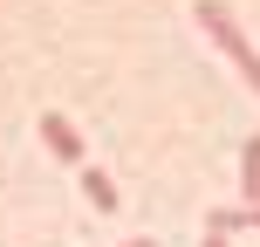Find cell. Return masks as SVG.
<instances>
[{"label": "cell", "mask_w": 260, "mask_h": 247, "mask_svg": "<svg viewBox=\"0 0 260 247\" xmlns=\"http://www.w3.org/2000/svg\"><path fill=\"white\" fill-rule=\"evenodd\" d=\"M192 14H199V28H206V35L219 41L226 55H233V69H240V76H247L253 90H260V48H253V41H247V28H240V14L226 7V0H199Z\"/></svg>", "instance_id": "6da1fadb"}, {"label": "cell", "mask_w": 260, "mask_h": 247, "mask_svg": "<svg viewBox=\"0 0 260 247\" xmlns=\"http://www.w3.org/2000/svg\"><path fill=\"white\" fill-rule=\"evenodd\" d=\"M240 193H247V206H260V130L247 138V151H240Z\"/></svg>", "instance_id": "3957f363"}, {"label": "cell", "mask_w": 260, "mask_h": 247, "mask_svg": "<svg viewBox=\"0 0 260 247\" xmlns=\"http://www.w3.org/2000/svg\"><path fill=\"white\" fill-rule=\"evenodd\" d=\"M130 247H157V240H130Z\"/></svg>", "instance_id": "52a82bcc"}, {"label": "cell", "mask_w": 260, "mask_h": 247, "mask_svg": "<svg viewBox=\"0 0 260 247\" xmlns=\"http://www.w3.org/2000/svg\"><path fill=\"white\" fill-rule=\"evenodd\" d=\"M206 227H212V234H233V227H253V234H260V206H219Z\"/></svg>", "instance_id": "277c9868"}, {"label": "cell", "mask_w": 260, "mask_h": 247, "mask_svg": "<svg viewBox=\"0 0 260 247\" xmlns=\"http://www.w3.org/2000/svg\"><path fill=\"white\" fill-rule=\"evenodd\" d=\"M82 193H89V199H96V206H103V213L117 206V185H110L103 172H82Z\"/></svg>", "instance_id": "5b68a950"}, {"label": "cell", "mask_w": 260, "mask_h": 247, "mask_svg": "<svg viewBox=\"0 0 260 247\" xmlns=\"http://www.w3.org/2000/svg\"><path fill=\"white\" fill-rule=\"evenodd\" d=\"M206 247H226V234H212V227H206Z\"/></svg>", "instance_id": "8992f818"}, {"label": "cell", "mask_w": 260, "mask_h": 247, "mask_svg": "<svg viewBox=\"0 0 260 247\" xmlns=\"http://www.w3.org/2000/svg\"><path fill=\"white\" fill-rule=\"evenodd\" d=\"M41 138H48V151H55V158H69V165L82 158V138H76V124H69V117H55V110L41 117Z\"/></svg>", "instance_id": "7a4b0ae2"}]
</instances>
